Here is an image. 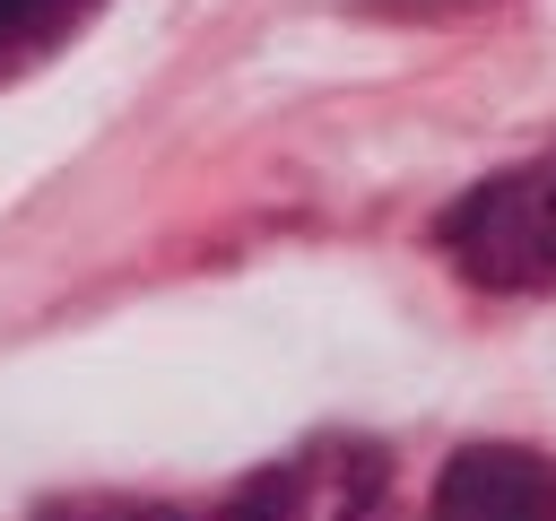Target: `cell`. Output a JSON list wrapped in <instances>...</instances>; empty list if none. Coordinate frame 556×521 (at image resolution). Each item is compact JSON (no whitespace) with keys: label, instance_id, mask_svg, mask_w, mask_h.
I'll list each match as a JSON object with an SVG mask.
<instances>
[{"label":"cell","instance_id":"3","mask_svg":"<svg viewBox=\"0 0 556 521\" xmlns=\"http://www.w3.org/2000/svg\"><path fill=\"white\" fill-rule=\"evenodd\" d=\"M96 9H104V0H0V78L52 61Z\"/></svg>","mask_w":556,"mask_h":521},{"label":"cell","instance_id":"4","mask_svg":"<svg viewBox=\"0 0 556 521\" xmlns=\"http://www.w3.org/2000/svg\"><path fill=\"white\" fill-rule=\"evenodd\" d=\"M35 521H191L174 504H139V495H78V504H52Z\"/></svg>","mask_w":556,"mask_h":521},{"label":"cell","instance_id":"2","mask_svg":"<svg viewBox=\"0 0 556 521\" xmlns=\"http://www.w3.org/2000/svg\"><path fill=\"white\" fill-rule=\"evenodd\" d=\"M426 521H556V460L530 443H469L443 460Z\"/></svg>","mask_w":556,"mask_h":521},{"label":"cell","instance_id":"1","mask_svg":"<svg viewBox=\"0 0 556 521\" xmlns=\"http://www.w3.org/2000/svg\"><path fill=\"white\" fill-rule=\"evenodd\" d=\"M443 260L486 295H547L556 287V148L486 174L434 226Z\"/></svg>","mask_w":556,"mask_h":521}]
</instances>
